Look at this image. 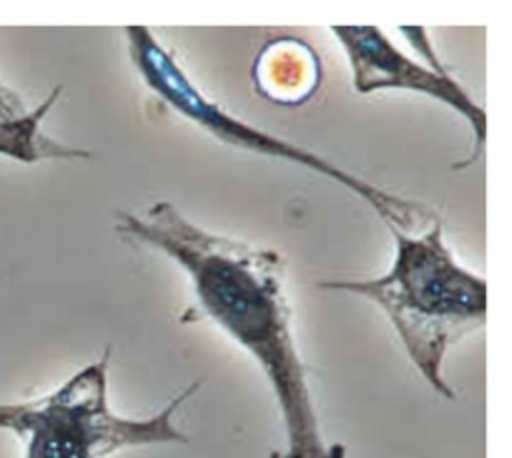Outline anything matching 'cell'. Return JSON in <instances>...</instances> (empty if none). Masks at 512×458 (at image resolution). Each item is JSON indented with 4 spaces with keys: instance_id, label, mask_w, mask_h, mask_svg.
I'll return each instance as SVG.
<instances>
[{
    "instance_id": "obj_1",
    "label": "cell",
    "mask_w": 512,
    "mask_h": 458,
    "mask_svg": "<svg viewBox=\"0 0 512 458\" xmlns=\"http://www.w3.org/2000/svg\"><path fill=\"white\" fill-rule=\"evenodd\" d=\"M114 232L174 260L190 278L202 314L256 360L286 434V450L270 458H346L344 444H330L320 432L278 252L204 230L166 200L114 212Z\"/></svg>"
},
{
    "instance_id": "obj_2",
    "label": "cell",
    "mask_w": 512,
    "mask_h": 458,
    "mask_svg": "<svg viewBox=\"0 0 512 458\" xmlns=\"http://www.w3.org/2000/svg\"><path fill=\"white\" fill-rule=\"evenodd\" d=\"M388 272L362 280H322L318 288L372 300L390 320L410 362L446 400L456 394L442 374L452 344L486 322V278L462 266L444 240L442 220L418 234L390 230Z\"/></svg>"
},
{
    "instance_id": "obj_3",
    "label": "cell",
    "mask_w": 512,
    "mask_h": 458,
    "mask_svg": "<svg viewBox=\"0 0 512 458\" xmlns=\"http://www.w3.org/2000/svg\"><path fill=\"white\" fill-rule=\"evenodd\" d=\"M110 356L112 346H106L98 360L44 396L0 402V430L22 440V458H106L136 446L190 442L172 416L202 382L188 384L148 418L120 416L108 402Z\"/></svg>"
},
{
    "instance_id": "obj_4",
    "label": "cell",
    "mask_w": 512,
    "mask_h": 458,
    "mask_svg": "<svg viewBox=\"0 0 512 458\" xmlns=\"http://www.w3.org/2000/svg\"><path fill=\"white\" fill-rule=\"evenodd\" d=\"M130 60L140 74L148 90H152L162 102L192 124L200 126L216 140L256 152L268 158L298 164L318 176H324L368 204L388 226V230H400L406 234H418L440 216L414 200L396 196L388 190L374 186L372 182L336 166L316 152L290 144L288 140L260 130L242 118L232 116L220 104L210 100L192 78L184 72L178 60L164 48V44L152 34L148 26H126L124 28Z\"/></svg>"
},
{
    "instance_id": "obj_5",
    "label": "cell",
    "mask_w": 512,
    "mask_h": 458,
    "mask_svg": "<svg viewBox=\"0 0 512 458\" xmlns=\"http://www.w3.org/2000/svg\"><path fill=\"white\" fill-rule=\"evenodd\" d=\"M358 94L400 88L424 94L452 108L472 130V152L456 168H468L480 160L486 142V112L446 68L424 66L406 56L378 26H332Z\"/></svg>"
},
{
    "instance_id": "obj_6",
    "label": "cell",
    "mask_w": 512,
    "mask_h": 458,
    "mask_svg": "<svg viewBox=\"0 0 512 458\" xmlns=\"http://www.w3.org/2000/svg\"><path fill=\"white\" fill-rule=\"evenodd\" d=\"M56 86L40 104H28L20 92L0 78V156L34 164L40 160H84L90 152L68 146L44 132L42 122L58 102Z\"/></svg>"
},
{
    "instance_id": "obj_7",
    "label": "cell",
    "mask_w": 512,
    "mask_h": 458,
    "mask_svg": "<svg viewBox=\"0 0 512 458\" xmlns=\"http://www.w3.org/2000/svg\"><path fill=\"white\" fill-rule=\"evenodd\" d=\"M322 76L314 50L296 38L270 40L254 58V88L278 104H302L318 88Z\"/></svg>"
}]
</instances>
